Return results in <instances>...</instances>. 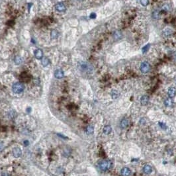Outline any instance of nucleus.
<instances>
[{
  "label": "nucleus",
  "mask_w": 176,
  "mask_h": 176,
  "mask_svg": "<svg viewBox=\"0 0 176 176\" xmlns=\"http://www.w3.org/2000/svg\"><path fill=\"white\" fill-rule=\"evenodd\" d=\"M112 128L110 125H106L103 128V133L105 134H109L111 133Z\"/></svg>",
  "instance_id": "nucleus-14"
},
{
  "label": "nucleus",
  "mask_w": 176,
  "mask_h": 176,
  "mask_svg": "<svg viewBox=\"0 0 176 176\" xmlns=\"http://www.w3.org/2000/svg\"><path fill=\"white\" fill-rule=\"evenodd\" d=\"M12 89L13 92L15 93H21L24 91L25 86L22 83L17 82V83H15L13 85Z\"/></svg>",
  "instance_id": "nucleus-2"
},
{
  "label": "nucleus",
  "mask_w": 176,
  "mask_h": 176,
  "mask_svg": "<svg viewBox=\"0 0 176 176\" xmlns=\"http://www.w3.org/2000/svg\"><path fill=\"white\" fill-rule=\"evenodd\" d=\"M22 62V59H21V58L19 57V56H17V57H15V63L16 64H20Z\"/></svg>",
  "instance_id": "nucleus-19"
},
{
  "label": "nucleus",
  "mask_w": 176,
  "mask_h": 176,
  "mask_svg": "<svg viewBox=\"0 0 176 176\" xmlns=\"http://www.w3.org/2000/svg\"><path fill=\"white\" fill-rule=\"evenodd\" d=\"M50 61L47 58H43L42 59V64L43 66H47L49 64Z\"/></svg>",
  "instance_id": "nucleus-17"
},
{
  "label": "nucleus",
  "mask_w": 176,
  "mask_h": 176,
  "mask_svg": "<svg viewBox=\"0 0 176 176\" xmlns=\"http://www.w3.org/2000/svg\"><path fill=\"white\" fill-rule=\"evenodd\" d=\"M27 111L28 113H29V112L31 111V108H28V109H27Z\"/></svg>",
  "instance_id": "nucleus-27"
},
{
  "label": "nucleus",
  "mask_w": 176,
  "mask_h": 176,
  "mask_svg": "<svg viewBox=\"0 0 176 176\" xmlns=\"http://www.w3.org/2000/svg\"><path fill=\"white\" fill-rule=\"evenodd\" d=\"M158 16V11H154V13H153V17L154 18H157Z\"/></svg>",
  "instance_id": "nucleus-24"
},
{
  "label": "nucleus",
  "mask_w": 176,
  "mask_h": 176,
  "mask_svg": "<svg viewBox=\"0 0 176 176\" xmlns=\"http://www.w3.org/2000/svg\"><path fill=\"white\" fill-rule=\"evenodd\" d=\"M64 72H63V70L61 69H56L54 72V76L57 79H62V77H64Z\"/></svg>",
  "instance_id": "nucleus-6"
},
{
  "label": "nucleus",
  "mask_w": 176,
  "mask_h": 176,
  "mask_svg": "<svg viewBox=\"0 0 176 176\" xmlns=\"http://www.w3.org/2000/svg\"><path fill=\"white\" fill-rule=\"evenodd\" d=\"M176 89L174 87H170L169 88L168 92V95L169 98H173L176 96Z\"/></svg>",
  "instance_id": "nucleus-9"
},
{
  "label": "nucleus",
  "mask_w": 176,
  "mask_h": 176,
  "mask_svg": "<svg viewBox=\"0 0 176 176\" xmlns=\"http://www.w3.org/2000/svg\"><path fill=\"white\" fill-rule=\"evenodd\" d=\"M150 45H147L146 46H144L143 48H142V52L143 53H146V52H148V50H149L150 48Z\"/></svg>",
  "instance_id": "nucleus-20"
},
{
  "label": "nucleus",
  "mask_w": 176,
  "mask_h": 176,
  "mask_svg": "<svg viewBox=\"0 0 176 176\" xmlns=\"http://www.w3.org/2000/svg\"><path fill=\"white\" fill-rule=\"evenodd\" d=\"M131 173L132 171L130 169L127 167L122 168L121 170V174L122 176H130L131 175Z\"/></svg>",
  "instance_id": "nucleus-4"
},
{
  "label": "nucleus",
  "mask_w": 176,
  "mask_h": 176,
  "mask_svg": "<svg viewBox=\"0 0 176 176\" xmlns=\"http://www.w3.org/2000/svg\"><path fill=\"white\" fill-rule=\"evenodd\" d=\"M13 156L15 158H19L22 155V151L20 148L16 147L13 150Z\"/></svg>",
  "instance_id": "nucleus-5"
},
{
  "label": "nucleus",
  "mask_w": 176,
  "mask_h": 176,
  "mask_svg": "<svg viewBox=\"0 0 176 176\" xmlns=\"http://www.w3.org/2000/svg\"><path fill=\"white\" fill-rule=\"evenodd\" d=\"M143 171H144V174H148V175L150 174L152 172V168L151 166L146 164L143 167Z\"/></svg>",
  "instance_id": "nucleus-8"
},
{
  "label": "nucleus",
  "mask_w": 176,
  "mask_h": 176,
  "mask_svg": "<svg viewBox=\"0 0 176 176\" xmlns=\"http://www.w3.org/2000/svg\"><path fill=\"white\" fill-rule=\"evenodd\" d=\"M129 124V120L126 118L124 119H122L121 121V123H120V126L121 127L122 129H126Z\"/></svg>",
  "instance_id": "nucleus-10"
},
{
  "label": "nucleus",
  "mask_w": 176,
  "mask_h": 176,
  "mask_svg": "<svg viewBox=\"0 0 176 176\" xmlns=\"http://www.w3.org/2000/svg\"><path fill=\"white\" fill-rule=\"evenodd\" d=\"M140 3L143 6H146L148 4V0H140Z\"/></svg>",
  "instance_id": "nucleus-22"
},
{
  "label": "nucleus",
  "mask_w": 176,
  "mask_h": 176,
  "mask_svg": "<svg viewBox=\"0 0 176 176\" xmlns=\"http://www.w3.org/2000/svg\"><path fill=\"white\" fill-rule=\"evenodd\" d=\"M113 37L115 40L121 39L122 38V33L120 31H115L113 34Z\"/></svg>",
  "instance_id": "nucleus-15"
},
{
  "label": "nucleus",
  "mask_w": 176,
  "mask_h": 176,
  "mask_svg": "<svg viewBox=\"0 0 176 176\" xmlns=\"http://www.w3.org/2000/svg\"><path fill=\"white\" fill-rule=\"evenodd\" d=\"M95 17H96V14H95V13H91V15H90V18H91V19H95Z\"/></svg>",
  "instance_id": "nucleus-25"
},
{
  "label": "nucleus",
  "mask_w": 176,
  "mask_h": 176,
  "mask_svg": "<svg viewBox=\"0 0 176 176\" xmlns=\"http://www.w3.org/2000/svg\"><path fill=\"white\" fill-rule=\"evenodd\" d=\"M1 148H2V144H0V149Z\"/></svg>",
  "instance_id": "nucleus-28"
},
{
  "label": "nucleus",
  "mask_w": 176,
  "mask_h": 176,
  "mask_svg": "<svg viewBox=\"0 0 176 176\" xmlns=\"http://www.w3.org/2000/svg\"><path fill=\"white\" fill-rule=\"evenodd\" d=\"M93 131H94V128L92 126H88L86 128V130H85V132H86V133L87 134H92L93 132Z\"/></svg>",
  "instance_id": "nucleus-16"
},
{
  "label": "nucleus",
  "mask_w": 176,
  "mask_h": 176,
  "mask_svg": "<svg viewBox=\"0 0 176 176\" xmlns=\"http://www.w3.org/2000/svg\"><path fill=\"white\" fill-rule=\"evenodd\" d=\"M159 126L161 127V129H166L167 128L166 124H165V123H164V122H159Z\"/></svg>",
  "instance_id": "nucleus-21"
},
{
  "label": "nucleus",
  "mask_w": 176,
  "mask_h": 176,
  "mask_svg": "<svg viewBox=\"0 0 176 176\" xmlns=\"http://www.w3.org/2000/svg\"><path fill=\"white\" fill-rule=\"evenodd\" d=\"M2 176H9V175L7 173H3V174H2Z\"/></svg>",
  "instance_id": "nucleus-26"
},
{
  "label": "nucleus",
  "mask_w": 176,
  "mask_h": 176,
  "mask_svg": "<svg viewBox=\"0 0 176 176\" xmlns=\"http://www.w3.org/2000/svg\"><path fill=\"white\" fill-rule=\"evenodd\" d=\"M164 105L168 107H171L174 105V101L171 98H168L164 101Z\"/></svg>",
  "instance_id": "nucleus-13"
},
{
  "label": "nucleus",
  "mask_w": 176,
  "mask_h": 176,
  "mask_svg": "<svg viewBox=\"0 0 176 176\" xmlns=\"http://www.w3.org/2000/svg\"><path fill=\"white\" fill-rule=\"evenodd\" d=\"M150 69V66L149 64V63L146 61L142 62L141 65H140V71L143 74H146L149 72V70Z\"/></svg>",
  "instance_id": "nucleus-3"
},
{
  "label": "nucleus",
  "mask_w": 176,
  "mask_h": 176,
  "mask_svg": "<svg viewBox=\"0 0 176 176\" xmlns=\"http://www.w3.org/2000/svg\"><path fill=\"white\" fill-rule=\"evenodd\" d=\"M35 56L37 59H41L43 56V52L41 49H37L35 50Z\"/></svg>",
  "instance_id": "nucleus-12"
},
{
  "label": "nucleus",
  "mask_w": 176,
  "mask_h": 176,
  "mask_svg": "<svg viewBox=\"0 0 176 176\" xmlns=\"http://www.w3.org/2000/svg\"><path fill=\"white\" fill-rule=\"evenodd\" d=\"M56 9L60 12H63L66 10V7L64 3H58L56 5Z\"/></svg>",
  "instance_id": "nucleus-7"
},
{
  "label": "nucleus",
  "mask_w": 176,
  "mask_h": 176,
  "mask_svg": "<svg viewBox=\"0 0 176 176\" xmlns=\"http://www.w3.org/2000/svg\"><path fill=\"white\" fill-rule=\"evenodd\" d=\"M58 31H56V30H52L51 31V37H52V38L55 39V38H56L58 37Z\"/></svg>",
  "instance_id": "nucleus-18"
},
{
  "label": "nucleus",
  "mask_w": 176,
  "mask_h": 176,
  "mask_svg": "<svg viewBox=\"0 0 176 176\" xmlns=\"http://www.w3.org/2000/svg\"><path fill=\"white\" fill-rule=\"evenodd\" d=\"M149 102V97L148 95H143L140 98V103L142 105H146Z\"/></svg>",
  "instance_id": "nucleus-11"
},
{
  "label": "nucleus",
  "mask_w": 176,
  "mask_h": 176,
  "mask_svg": "<svg viewBox=\"0 0 176 176\" xmlns=\"http://www.w3.org/2000/svg\"><path fill=\"white\" fill-rule=\"evenodd\" d=\"M111 95L113 98H117L118 97V93L116 91H113V92H112Z\"/></svg>",
  "instance_id": "nucleus-23"
},
{
  "label": "nucleus",
  "mask_w": 176,
  "mask_h": 176,
  "mask_svg": "<svg viewBox=\"0 0 176 176\" xmlns=\"http://www.w3.org/2000/svg\"><path fill=\"white\" fill-rule=\"evenodd\" d=\"M113 166V163L111 160H101L98 163V167L99 169L102 171H107L109 170Z\"/></svg>",
  "instance_id": "nucleus-1"
}]
</instances>
